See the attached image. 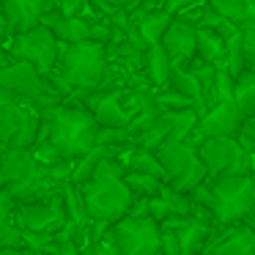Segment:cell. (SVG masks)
Segmentation results:
<instances>
[{"instance_id":"obj_38","label":"cell","mask_w":255,"mask_h":255,"mask_svg":"<svg viewBox=\"0 0 255 255\" xmlns=\"http://www.w3.org/2000/svg\"><path fill=\"white\" fill-rule=\"evenodd\" d=\"M242 222L250 228V231H255V173L250 176V211H247V217H244Z\"/></svg>"},{"instance_id":"obj_41","label":"cell","mask_w":255,"mask_h":255,"mask_svg":"<svg viewBox=\"0 0 255 255\" xmlns=\"http://www.w3.org/2000/svg\"><path fill=\"white\" fill-rule=\"evenodd\" d=\"M0 255H33V253H28V250H0Z\"/></svg>"},{"instance_id":"obj_21","label":"cell","mask_w":255,"mask_h":255,"mask_svg":"<svg viewBox=\"0 0 255 255\" xmlns=\"http://www.w3.org/2000/svg\"><path fill=\"white\" fill-rule=\"evenodd\" d=\"M14 209H17V200L0 189V250H22L25 247L22 231L14 222Z\"/></svg>"},{"instance_id":"obj_5","label":"cell","mask_w":255,"mask_h":255,"mask_svg":"<svg viewBox=\"0 0 255 255\" xmlns=\"http://www.w3.org/2000/svg\"><path fill=\"white\" fill-rule=\"evenodd\" d=\"M0 88L6 91L11 99L36 105L39 110L61 105V94L52 88L50 77H44L30 63H22V61H11L8 66L0 69Z\"/></svg>"},{"instance_id":"obj_6","label":"cell","mask_w":255,"mask_h":255,"mask_svg":"<svg viewBox=\"0 0 255 255\" xmlns=\"http://www.w3.org/2000/svg\"><path fill=\"white\" fill-rule=\"evenodd\" d=\"M159 165L165 167V178L173 189L178 192H192L198 184H203L206 178V167L198 156V148L187 140H165L159 148L154 151Z\"/></svg>"},{"instance_id":"obj_8","label":"cell","mask_w":255,"mask_h":255,"mask_svg":"<svg viewBox=\"0 0 255 255\" xmlns=\"http://www.w3.org/2000/svg\"><path fill=\"white\" fill-rule=\"evenodd\" d=\"M6 50H8V55H11V61L30 63L36 72L50 77L58 69L63 44L44 28V25H36V28L25 30V33H14L11 41L6 44Z\"/></svg>"},{"instance_id":"obj_17","label":"cell","mask_w":255,"mask_h":255,"mask_svg":"<svg viewBox=\"0 0 255 255\" xmlns=\"http://www.w3.org/2000/svg\"><path fill=\"white\" fill-rule=\"evenodd\" d=\"M52 8H55V0H0V11L11 33H25L41 25L44 14Z\"/></svg>"},{"instance_id":"obj_4","label":"cell","mask_w":255,"mask_h":255,"mask_svg":"<svg viewBox=\"0 0 255 255\" xmlns=\"http://www.w3.org/2000/svg\"><path fill=\"white\" fill-rule=\"evenodd\" d=\"M0 189L17 203H25L50 195V189L58 192L61 184L47 176L30 148H0Z\"/></svg>"},{"instance_id":"obj_2","label":"cell","mask_w":255,"mask_h":255,"mask_svg":"<svg viewBox=\"0 0 255 255\" xmlns=\"http://www.w3.org/2000/svg\"><path fill=\"white\" fill-rule=\"evenodd\" d=\"M80 192L91 222L102 228H110L113 222L127 217L134 203V195L124 181V167L118 165L116 156H105L96 165L94 176L80 187Z\"/></svg>"},{"instance_id":"obj_28","label":"cell","mask_w":255,"mask_h":255,"mask_svg":"<svg viewBox=\"0 0 255 255\" xmlns=\"http://www.w3.org/2000/svg\"><path fill=\"white\" fill-rule=\"evenodd\" d=\"M61 198H63V209H66V222L72 225H80V228H94L88 211H85V203H83V192L80 187L74 184H61Z\"/></svg>"},{"instance_id":"obj_11","label":"cell","mask_w":255,"mask_h":255,"mask_svg":"<svg viewBox=\"0 0 255 255\" xmlns=\"http://www.w3.org/2000/svg\"><path fill=\"white\" fill-rule=\"evenodd\" d=\"M14 222L25 233H41V236H55L66 225V209H63L61 189L50 192L44 198L25 200L14 209Z\"/></svg>"},{"instance_id":"obj_18","label":"cell","mask_w":255,"mask_h":255,"mask_svg":"<svg viewBox=\"0 0 255 255\" xmlns=\"http://www.w3.org/2000/svg\"><path fill=\"white\" fill-rule=\"evenodd\" d=\"M203 255H255V231H250L244 222L220 228L211 233Z\"/></svg>"},{"instance_id":"obj_24","label":"cell","mask_w":255,"mask_h":255,"mask_svg":"<svg viewBox=\"0 0 255 255\" xmlns=\"http://www.w3.org/2000/svg\"><path fill=\"white\" fill-rule=\"evenodd\" d=\"M118 165H121L124 170H129V173H145V176H154V178H159V181L167 184L165 167L159 165L156 154L148 151V148H129V151H124V156L118 159Z\"/></svg>"},{"instance_id":"obj_39","label":"cell","mask_w":255,"mask_h":255,"mask_svg":"<svg viewBox=\"0 0 255 255\" xmlns=\"http://www.w3.org/2000/svg\"><path fill=\"white\" fill-rule=\"evenodd\" d=\"M96 6H102V8H110V11H118V8H132V6H137L140 0H94Z\"/></svg>"},{"instance_id":"obj_37","label":"cell","mask_w":255,"mask_h":255,"mask_svg":"<svg viewBox=\"0 0 255 255\" xmlns=\"http://www.w3.org/2000/svg\"><path fill=\"white\" fill-rule=\"evenodd\" d=\"M88 0H55V8L66 17H83Z\"/></svg>"},{"instance_id":"obj_34","label":"cell","mask_w":255,"mask_h":255,"mask_svg":"<svg viewBox=\"0 0 255 255\" xmlns=\"http://www.w3.org/2000/svg\"><path fill=\"white\" fill-rule=\"evenodd\" d=\"M236 140H239V145H242L247 154L255 156V116H250V118L242 121V129H239Z\"/></svg>"},{"instance_id":"obj_12","label":"cell","mask_w":255,"mask_h":255,"mask_svg":"<svg viewBox=\"0 0 255 255\" xmlns=\"http://www.w3.org/2000/svg\"><path fill=\"white\" fill-rule=\"evenodd\" d=\"M110 239L124 255H156L159 253V222L151 217L127 214L107 228Z\"/></svg>"},{"instance_id":"obj_30","label":"cell","mask_w":255,"mask_h":255,"mask_svg":"<svg viewBox=\"0 0 255 255\" xmlns=\"http://www.w3.org/2000/svg\"><path fill=\"white\" fill-rule=\"evenodd\" d=\"M159 198H162V203H165V209L170 217H192L195 214V206H192V200H189V195L173 189L170 184H165V187L159 189Z\"/></svg>"},{"instance_id":"obj_3","label":"cell","mask_w":255,"mask_h":255,"mask_svg":"<svg viewBox=\"0 0 255 255\" xmlns=\"http://www.w3.org/2000/svg\"><path fill=\"white\" fill-rule=\"evenodd\" d=\"M107 44L102 41H77V44H63L58 69L50 74V83L58 94H72V91H99L107 74Z\"/></svg>"},{"instance_id":"obj_22","label":"cell","mask_w":255,"mask_h":255,"mask_svg":"<svg viewBox=\"0 0 255 255\" xmlns=\"http://www.w3.org/2000/svg\"><path fill=\"white\" fill-rule=\"evenodd\" d=\"M167 88L176 91L178 96H184V99L192 105V110L198 113V116H203V113H206L203 96H200V85H198V80H195V74H192V69H189V66H173Z\"/></svg>"},{"instance_id":"obj_29","label":"cell","mask_w":255,"mask_h":255,"mask_svg":"<svg viewBox=\"0 0 255 255\" xmlns=\"http://www.w3.org/2000/svg\"><path fill=\"white\" fill-rule=\"evenodd\" d=\"M189 69H192L195 80H198V85H200V96H203L206 110L214 107L217 102H220V96H217V66H209V63L195 58V61L189 63Z\"/></svg>"},{"instance_id":"obj_26","label":"cell","mask_w":255,"mask_h":255,"mask_svg":"<svg viewBox=\"0 0 255 255\" xmlns=\"http://www.w3.org/2000/svg\"><path fill=\"white\" fill-rule=\"evenodd\" d=\"M198 61L209 66H225V39L211 28H198Z\"/></svg>"},{"instance_id":"obj_20","label":"cell","mask_w":255,"mask_h":255,"mask_svg":"<svg viewBox=\"0 0 255 255\" xmlns=\"http://www.w3.org/2000/svg\"><path fill=\"white\" fill-rule=\"evenodd\" d=\"M173 22V14L167 8H154V11H140L134 17V33L140 36L145 47L151 44H159L162 36H165L167 25Z\"/></svg>"},{"instance_id":"obj_36","label":"cell","mask_w":255,"mask_h":255,"mask_svg":"<svg viewBox=\"0 0 255 255\" xmlns=\"http://www.w3.org/2000/svg\"><path fill=\"white\" fill-rule=\"evenodd\" d=\"M41 255H83V250L72 242H58V239H52Z\"/></svg>"},{"instance_id":"obj_42","label":"cell","mask_w":255,"mask_h":255,"mask_svg":"<svg viewBox=\"0 0 255 255\" xmlns=\"http://www.w3.org/2000/svg\"><path fill=\"white\" fill-rule=\"evenodd\" d=\"M8 102H14V99H11V96H8V94H6V91H3V88H0V107H6Z\"/></svg>"},{"instance_id":"obj_32","label":"cell","mask_w":255,"mask_h":255,"mask_svg":"<svg viewBox=\"0 0 255 255\" xmlns=\"http://www.w3.org/2000/svg\"><path fill=\"white\" fill-rule=\"evenodd\" d=\"M242 55L244 66L255 72V22L242 25Z\"/></svg>"},{"instance_id":"obj_43","label":"cell","mask_w":255,"mask_h":255,"mask_svg":"<svg viewBox=\"0 0 255 255\" xmlns=\"http://www.w3.org/2000/svg\"><path fill=\"white\" fill-rule=\"evenodd\" d=\"M6 30H8V28H6V19H3V11H0V36L6 33Z\"/></svg>"},{"instance_id":"obj_16","label":"cell","mask_w":255,"mask_h":255,"mask_svg":"<svg viewBox=\"0 0 255 255\" xmlns=\"http://www.w3.org/2000/svg\"><path fill=\"white\" fill-rule=\"evenodd\" d=\"M159 228H165L176 236L181 255H203L206 244L214 233L209 222L198 220V217H167L159 222Z\"/></svg>"},{"instance_id":"obj_10","label":"cell","mask_w":255,"mask_h":255,"mask_svg":"<svg viewBox=\"0 0 255 255\" xmlns=\"http://www.w3.org/2000/svg\"><path fill=\"white\" fill-rule=\"evenodd\" d=\"M41 110L28 102H8L0 107V148H36Z\"/></svg>"},{"instance_id":"obj_7","label":"cell","mask_w":255,"mask_h":255,"mask_svg":"<svg viewBox=\"0 0 255 255\" xmlns=\"http://www.w3.org/2000/svg\"><path fill=\"white\" fill-rule=\"evenodd\" d=\"M198 156L209 178L222 176H250L255 173V156L239 145L236 137H206L195 143Z\"/></svg>"},{"instance_id":"obj_27","label":"cell","mask_w":255,"mask_h":255,"mask_svg":"<svg viewBox=\"0 0 255 255\" xmlns=\"http://www.w3.org/2000/svg\"><path fill=\"white\" fill-rule=\"evenodd\" d=\"M233 105L239 107L244 118L255 116V72L244 69L242 74L233 77Z\"/></svg>"},{"instance_id":"obj_9","label":"cell","mask_w":255,"mask_h":255,"mask_svg":"<svg viewBox=\"0 0 255 255\" xmlns=\"http://www.w3.org/2000/svg\"><path fill=\"white\" fill-rule=\"evenodd\" d=\"M250 176L209 178V184H211L209 211L220 228L236 225V222H242L247 217V211H250Z\"/></svg>"},{"instance_id":"obj_14","label":"cell","mask_w":255,"mask_h":255,"mask_svg":"<svg viewBox=\"0 0 255 255\" xmlns=\"http://www.w3.org/2000/svg\"><path fill=\"white\" fill-rule=\"evenodd\" d=\"M159 44L165 47L173 66H189L198 58V25L189 22L187 17H173Z\"/></svg>"},{"instance_id":"obj_35","label":"cell","mask_w":255,"mask_h":255,"mask_svg":"<svg viewBox=\"0 0 255 255\" xmlns=\"http://www.w3.org/2000/svg\"><path fill=\"white\" fill-rule=\"evenodd\" d=\"M217 96L220 102H233V74L225 66L217 69Z\"/></svg>"},{"instance_id":"obj_13","label":"cell","mask_w":255,"mask_h":255,"mask_svg":"<svg viewBox=\"0 0 255 255\" xmlns=\"http://www.w3.org/2000/svg\"><path fill=\"white\" fill-rule=\"evenodd\" d=\"M242 121L244 116L239 113V107L233 102H217L214 107H209L198 118V127H195L189 143L195 145L206 137H236L239 129H242Z\"/></svg>"},{"instance_id":"obj_15","label":"cell","mask_w":255,"mask_h":255,"mask_svg":"<svg viewBox=\"0 0 255 255\" xmlns=\"http://www.w3.org/2000/svg\"><path fill=\"white\" fill-rule=\"evenodd\" d=\"M83 107L105 129H127L132 124V116L124 107V91H91Z\"/></svg>"},{"instance_id":"obj_25","label":"cell","mask_w":255,"mask_h":255,"mask_svg":"<svg viewBox=\"0 0 255 255\" xmlns=\"http://www.w3.org/2000/svg\"><path fill=\"white\" fill-rule=\"evenodd\" d=\"M206 8L217 17L239 25V28L247 22H255V0H209Z\"/></svg>"},{"instance_id":"obj_1","label":"cell","mask_w":255,"mask_h":255,"mask_svg":"<svg viewBox=\"0 0 255 255\" xmlns=\"http://www.w3.org/2000/svg\"><path fill=\"white\" fill-rule=\"evenodd\" d=\"M96 132H99V124L85 107L52 105L41 110L39 143H50L63 159L74 162L91 154L96 148Z\"/></svg>"},{"instance_id":"obj_23","label":"cell","mask_w":255,"mask_h":255,"mask_svg":"<svg viewBox=\"0 0 255 255\" xmlns=\"http://www.w3.org/2000/svg\"><path fill=\"white\" fill-rule=\"evenodd\" d=\"M143 69H145V77H148L151 85L156 88H165L170 83V72H173V61L167 58L165 47L162 44H151L143 50Z\"/></svg>"},{"instance_id":"obj_31","label":"cell","mask_w":255,"mask_h":255,"mask_svg":"<svg viewBox=\"0 0 255 255\" xmlns=\"http://www.w3.org/2000/svg\"><path fill=\"white\" fill-rule=\"evenodd\" d=\"M124 181H127L129 192L134 198H156L159 189L165 187V181H159V178L145 176V173H129V170H124Z\"/></svg>"},{"instance_id":"obj_33","label":"cell","mask_w":255,"mask_h":255,"mask_svg":"<svg viewBox=\"0 0 255 255\" xmlns=\"http://www.w3.org/2000/svg\"><path fill=\"white\" fill-rule=\"evenodd\" d=\"M83 255H124V253L116 247V242L110 239V233H99V236L83 250Z\"/></svg>"},{"instance_id":"obj_19","label":"cell","mask_w":255,"mask_h":255,"mask_svg":"<svg viewBox=\"0 0 255 255\" xmlns=\"http://www.w3.org/2000/svg\"><path fill=\"white\" fill-rule=\"evenodd\" d=\"M41 25H44L61 44L91 41V30H94V25H91L85 17H66V14H61L58 8L47 11L44 19H41Z\"/></svg>"},{"instance_id":"obj_40","label":"cell","mask_w":255,"mask_h":255,"mask_svg":"<svg viewBox=\"0 0 255 255\" xmlns=\"http://www.w3.org/2000/svg\"><path fill=\"white\" fill-rule=\"evenodd\" d=\"M8 63H11V55H8V50H6V47H0V69H3V66H8Z\"/></svg>"},{"instance_id":"obj_44","label":"cell","mask_w":255,"mask_h":255,"mask_svg":"<svg viewBox=\"0 0 255 255\" xmlns=\"http://www.w3.org/2000/svg\"><path fill=\"white\" fill-rule=\"evenodd\" d=\"M156 255H162V253H156Z\"/></svg>"}]
</instances>
